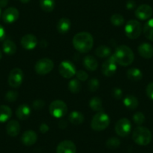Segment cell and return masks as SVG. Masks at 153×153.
I'll use <instances>...</instances> for the list:
<instances>
[{"label":"cell","mask_w":153,"mask_h":153,"mask_svg":"<svg viewBox=\"0 0 153 153\" xmlns=\"http://www.w3.org/2000/svg\"><path fill=\"white\" fill-rule=\"evenodd\" d=\"M73 45L75 49L82 53H86L91 51L94 45L93 37L86 32H79L73 38Z\"/></svg>","instance_id":"cell-1"},{"label":"cell","mask_w":153,"mask_h":153,"mask_svg":"<svg viewBox=\"0 0 153 153\" xmlns=\"http://www.w3.org/2000/svg\"><path fill=\"white\" fill-rule=\"evenodd\" d=\"M113 56L117 64L121 66L129 65L134 59V54L133 51L126 45H120L117 47Z\"/></svg>","instance_id":"cell-2"},{"label":"cell","mask_w":153,"mask_h":153,"mask_svg":"<svg viewBox=\"0 0 153 153\" xmlns=\"http://www.w3.org/2000/svg\"><path fill=\"white\" fill-rule=\"evenodd\" d=\"M132 138L135 143L140 146H146L152 140V134L148 128L138 126L132 134Z\"/></svg>","instance_id":"cell-3"},{"label":"cell","mask_w":153,"mask_h":153,"mask_svg":"<svg viewBox=\"0 0 153 153\" xmlns=\"http://www.w3.org/2000/svg\"><path fill=\"white\" fill-rule=\"evenodd\" d=\"M110 123V117L104 111H100L92 117L91 122V127L96 131L104 130L109 126Z\"/></svg>","instance_id":"cell-4"},{"label":"cell","mask_w":153,"mask_h":153,"mask_svg":"<svg viewBox=\"0 0 153 153\" xmlns=\"http://www.w3.org/2000/svg\"><path fill=\"white\" fill-rule=\"evenodd\" d=\"M125 32L126 36L130 39H136L140 35L142 32V26L139 21L131 20L126 23L125 27Z\"/></svg>","instance_id":"cell-5"},{"label":"cell","mask_w":153,"mask_h":153,"mask_svg":"<svg viewBox=\"0 0 153 153\" xmlns=\"http://www.w3.org/2000/svg\"><path fill=\"white\" fill-rule=\"evenodd\" d=\"M49 111L51 116L55 118H62L68 112L67 104L61 100H56L50 104Z\"/></svg>","instance_id":"cell-6"},{"label":"cell","mask_w":153,"mask_h":153,"mask_svg":"<svg viewBox=\"0 0 153 153\" xmlns=\"http://www.w3.org/2000/svg\"><path fill=\"white\" fill-rule=\"evenodd\" d=\"M53 62L48 58H43L38 60L35 65V71L39 75H46L53 68Z\"/></svg>","instance_id":"cell-7"},{"label":"cell","mask_w":153,"mask_h":153,"mask_svg":"<svg viewBox=\"0 0 153 153\" xmlns=\"http://www.w3.org/2000/svg\"><path fill=\"white\" fill-rule=\"evenodd\" d=\"M131 130V123L127 118H123L119 120L115 126V131L118 136L125 137L130 134Z\"/></svg>","instance_id":"cell-8"},{"label":"cell","mask_w":153,"mask_h":153,"mask_svg":"<svg viewBox=\"0 0 153 153\" xmlns=\"http://www.w3.org/2000/svg\"><path fill=\"white\" fill-rule=\"evenodd\" d=\"M23 80V72L20 68L12 69L8 76V84L13 88H17L22 84Z\"/></svg>","instance_id":"cell-9"},{"label":"cell","mask_w":153,"mask_h":153,"mask_svg":"<svg viewBox=\"0 0 153 153\" xmlns=\"http://www.w3.org/2000/svg\"><path fill=\"white\" fill-rule=\"evenodd\" d=\"M59 72L65 78H71L76 74V71L74 65L69 61H63L59 66Z\"/></svg>","instance_id":"cell-10"},{"label":"cell","mask_w":153,"mask_h":153,"mask_svg":"<svg viewBox=\"0 0 153 153\" xmlns=\"http://www.w3.org/2000/svg\"><path fill=\"white\" fill-rule=\"evenodd\" d=\"M117 63L113 56L103 63L101 66V71L106 76H111L115 74L117 69Z\"/></svg>","instance_id":"cell-11"},{"label":"cell","mask_w":153,"mask_h":153,"mask_svg":"<svg viewBox=\"0 0 153 153\" xmlns=\"http://www.w3.org/2000/svg\"><path fill=\"white\" fill-rule=\"evenodd\" d=\"M135 16L137 19L141 20H146L149 19L153 14L152 8L146 4L140 5L135 11Z\"/></svg>","instance_id":"cell-12"},{"label":"cell","mask_w":153,"mask_h":153,"mask_svg":"<svg viewBox=\"0 0 153 153\" xmlns=\"http://www.w3.org/2000/svg\"><path fill=\"white\" fill-rule=\"evenodd\" d=\"M19 11L17 8H8L5 10V11L2 14V20L5 22V23H13L17 20V19L19 18Z\"/></svg>","instance_id":"cell-13"},{"label":"cell","mask_w":153,"mask_h":153,"mask_svg":"<svg viewBox=\"0 0 153 153\" xmlns=\"http://www.w3.org/2000/svg\"><path fill=\"white\" fill-rule=\"evenodd\" d=\"M20 44L24 49L32 50L38 45V39L32 34H27L21 38Z\"/></svg>","instance_id":"cell-14"},{"label":"cell","mask_w":153,"mask_h":153,"mask_svg":"<svg viewBox=\"0 0 153 153\" xmlns=\"http://www.w3.org/2000/svg\"><path fill=\"white\" fill-rule=\"evenodd\" d=\"M76 147L71 140L62 141L56 148V153H76Z\"/></svg>","instance_id":"cell-15"},{"label":"cell","mask_w":153,"mask_h":153,"mask_svg":"<svg viewBox=\"0 0 153 153\" xmlns=\"http://www.w3.org/2000/svg\"><path fill=\"white\" fill-rule=\"evenodd\" d=\"M37 139H38L37 134L32 130H28L24 131L21 137L22 143L27 146L34 145L36 143Z\"/></svg>","instance_id":"cell-16"},{"label":"cell","mask_w":153,"mask_h":153,"mask_svg":"<svg viewBox=\"0 0 153 153\" xmlns=\"http://www.w3.org/2000/svg\"><path fill=\"white\" fill-rule=\"evenodd\" d=\"M138 53L144 59H151L153 56V47L149 43H143L138 47Z\"/></svg>","instance_id":"cell-17"},{"label":"cell","mask_w":153,"mask_h":153,"mask_svg":"<svg viewBox=\"0 0 153 153\" xmlns=\"http://www.w3.org/2000/svg\"><path fill=\"white\" fill-rule=\"evenodd\" d=\"M20 131V123L17 120H11L6 125V131L9 136L16 137L19 134Z\"/></svg>","instance_id":"cell-18"},{"label":"cell","mask_w":153,"mask_h":153,"mask_svg":"<svg viewBox=\"0 0 153 153\" xmlns=\"http://www.w3.org/2000/svg\"><path fill=\"white\" fill-rule=\"evenodd\" d=\"M31 113V109L26 104H21L16 110V116L19 120H26L29 117Z\"/></svg>","instance_id":"cell-19"},{"label":"cell","mask_w":153,"mask_h":153,"mask_svg":"<svg viewBox=\"0 0 153 153\" xmlns=\"http://www.w3.org/2000/svg\"><path fill=\"white\" fill-rule=\"evenodd\" d=\"M71 20L66 17H62L58 21L56 29L60 34L64 35L68 32L69 29H71Z\"/></svg>","instance_id":"cell-20"},{"label":"cell","mask_w":153,"mask_h":153,"mask_svg":"<svg viewBox=\"0 0 153 153\" xmlns=\"http://www.w3.org/2000/svg\"><path fill=\"white\" fill-rule=\"evenodd\" d=\"M83 65L87 70L91 71H94L98 67V61L92 56H86L83 59Z\"/></svg>","instance_id":"cell-21"},{"label":"cell","mask_w":153,"mask_h":153,"mask_svg":"<svg viewBox=\"0 0 153 153\" xmlns=\"http://www.w3.org/2000/svg\"><path fill=\"white\" fill-rule=\"evenodd\" d=\"M12 116V110L6 105L0 106V123L8 121Z\"/></svg>","instance_id":"cell-22"},{"label":"cell","mask_w":153,"mask_h":153,"mask_svg":"<svg viewBox=\"0 0 153 153\" xmlns=\"http://www.w3.org/2000/svg\"><path fill=\"white\" fill-rule=\"evenodd\" d=\"M2 49L7 55H14L17 51V46L12 41L5 40L2 44Z\"/></svg>","instance_id":"cell-23"},{"label":"cell","mask_w":153,"mask_h":153,"mask_svg":"<svg viewBox=\"0 0 153 153\" xmlns=\"http://www.w3.org/2000/svg\"><path fill=\"white\" fill-rule=\"evenodd\" d=\"M123 104L127 107L128 109L130 110H134L138 107V100L135 96L131 95H128L126 96L123 101Z\"/></svg>","instance_id":"cell-24"},{"label":"cell","mask_w":153,"mask_h":153,"mask_svg":"<svg viewBox=\"0 0 153 153\" xmlns=\"http://www.w3.org/2000/svg\"><path fill=\"white\" fill-rule=\"evenodd\" d=\"M127 76L132 81H139L143 78V73L140 69L132 68L127 71Z\"/></svg>","instance_id":"cell-25"},{"label":"cell","mask_w":153,"mask_h":153,"mask_svg":"<svg viewBox=\"0 0 153 153\" xmlns=\"http://www.w3.org/2000/svg\"><path fill=\"white\" fill-rule=\"evenodd\" d=\"M69 120L73 125H80L84 120L83 113L79 111H72L69 115Z\"/></svg>","instance_id":"cell-26"},{"label":"cell","mask_w":153,"mask_h":153,"mask_svg":"<svg viewBox=\"0 0 153 153\" xmlns=\"http://www.w3.org/2000/svg\"><path fill=\"white\" fill-rule=\"evenodd\" d=\"M143 34L147 39L153 42V19H150L145 23L143 26Z\"/></svg>","instance_id":"cell-27"},{"label":"cell","mask_w":153,"mask_h":153,"mask_svg":"<svg viewBox=\"0 0 153 153\" xmlns=\"http://www.w3.org/2000/svg\"><path fill=\"white\" fill-rule=\"evenodd\" d=\"M40 7L45 12H51L55 8V0H40Z\"/></svg>","instance_id":"cell-28"},{"label":"cell","mask_w":153,"mask_h":153,"mask_svg":"<svg viewBox=\"0 0 153 153\" xmlns=\"http://www.w3.org/2000/svg\"><path fill=\"white\" fill-rule=\"evenodd\" d=\"M89 107L94 111H103L102 101H101V98H98V97H94L90 100Z\"/></svg>","instance_id":"cell-29"},{"label":"cell","mask_w":153,"mask_h":153,"mask_svg":"<svg viewBox=\"0 0 153 153\" xmlns=\"http://www.w3.org/2000/svg\"><path fill=\"white\" fill-rule=\"evenodd\" d=\"M95 54L100 58H106L111 54V50L108 47L101 45L98 47L95 50Z\"/></svg>","instance_id":"cell-30"},{"label":"cell","mask_w":153,"mask_h":153,"mask_svg":"<svg viewBox=\"0 0 153 153\" xmlns=\"http://www.w3.org/2000/svg\"><path fill=\"white\" fill-rule=\"evenodd\" d=\"M68 89L72 93H78L81 89V84L78 80L74 79L69 82Z\"/></svg>","instance_id":"cell-31"},{"label":"cell","mask_w":153,"mask_h":153,"mask_svg":"<svg viewBox=\"0 0 153 153\" xmlns=\"http://www.w3.org/2000/svg\"><path fill=\"white\" fill-rule=\"evenodd\" d=\"M110 21H111L112 24H113L114 26H120L124 24L125 19L123 16L121 15V14H115L112 15L111 18H110Z\"/></svg>","instance_id":"cell-32"},{"label":"cell","mask_w":153,"mask_h":153,"mask_svg":"<svg viewBox=\"0 0 153 153\" xmlns=\"http://www.w3.org/2000/svg\"><path fill=\"white\" fill-rule=\"evenodd\" d=\"M120 145V140L117 137L109 138L106 142V146L110 149H115L118 148Z\"/></svg>","instance_id":"cell-33"},{"label":"cell","mask_w":153,"mask_h":153,"mask_svg":"<svg viewBox=\"0 0 153 153\" xmlns=\"http://www.w3.org/2000/svg\"><path fill=\"white\" fill-rule=\"evenodd\" d=\"M133 120L135 124H137V126H140L145 121V116L141 112H137L133 116Z\"/></svg>","instance_id":"cell-34"},{"label":"cell","mask_w":153,"mask_h":153,"mask_svg":"<svg viewBox=\"0 0 153 153\" xmlns=\"http://www.w3.org/2000/svg\"><path fill=\"white\" fill-rule=\"evenodd\" d=\"M99 87V82L96 78H92L88 83V88L91 92H95Z\"/></svg>","instance_id":"cell-35"},{"label":"cell","mask_w":153,"mask_h":153,"mask_svg":"<svg viewBox=\"0 0 153 153\" xmlns=\"http://www.w3.org/2000/svg\"><path fill=\"white\" fill-rule=\"evenodd\" d=\"M17 97H18L17 92L11 90L7 92L6 95H5V99L8 102H14L17 99Z\"/></svg>","instance_id":"cell-36"},{"label":"cell","mask_w":153,"mask_h":153,"mask_svg":"<svg viewBox=\"0 0 153 153\" xmlns=\"http://www.w3.org/2000/svg\"><path fill=\"white\" fill-rule=\"evenodd\" d=\"M76 74V77H77V79L81 80V81H86V80L88 79V76H89L86 71L82 70L77 71Z\"/></svg>","instance_id":"cell-37"},{"label":"cell","mask_w":153,"mask_h":153,"mask_svg":"<svg viewBox=\"0 0 153 153\" xmlns=\"http://www.w3.org/2000/svg\"><path fill=\"white\" fill-rule=\"evenodd\" d=\"M112 95L115 99L119 100L123 96V91L120 88H114L112 91Z\"/></svg>","instance_id":"cell-38"},{"label":"cell","mask_w":153,"mask_h":153,"mask_svg":"<svg viewBox=\"0 0 153 153\" xmlns=\"http://www.w3.org/2000/svg\"><path fill=\"white\" fill-rule=\"evenodd\" d=\"M32 107H33V108L35 109V110H41V109H42L45 107V102H44V101L40 99L35 100V101L32 103Z\"/></svg>","instance_id":"cell-39"},{"label":"cell","mask_w":153,"mask_h":153,"mask_svg":"<svg viewBox=\"0 0 153 153\" xmlns=\"http://www.w3.org/2000/svg\"><path fill=\"white\" fill-rule=\"evenodd\" d=\"M146 92L147 96L151 100H153V82L149 83L146 89Z\"/></svg>","instance_id":"cell-40"},{"label":"cell","mask_w":153,"mask_h":153,"mask_svg":"<svg viewBox=\"0 0 153 153\" xmlns=\"http://www.w3.org/2000/svg\"><path fill=\"white\" fill-rule=\"evenodd\" d=\"M39 129H40V131L42 132V133L45 134V133H47L48 131H49L50 128H49V126H48V125L45 124V123H43V124H42L40 126Z\"/></svg>","instance_id":"cell-41"},{"label":"cell","mask_w":153,"mask_h":153,"mask_svg":"<svg viewBox=\"0 0 153 153\" xmlns=\"http://www.w3.org/2000/svg\"><path fill=\"white\" fill-rule=\"evenodd\" d=\"M135 6H136V3L133 0H129L126 3V7H127L128 9H133L135 8Z\"/></svg>","instance_id":"cell-42"},{"label":"cell","mask_w":153,"mask_h":153,"mask_svg":"<svg viewBox=\"0 0 153 153\" xmlns=\"http://www.w3.org/2000/svg\"><path fill=\"white\" fill-rule=\"evenodd\" d=\"M5 37V31L3 26L0 25V42L2 41Z\"/></svg>","instance_id":"cell-43"},{"label":"cell","mask_w":153,"mask_h":153,"mask_svg":"<svg viewBox=\"0 0 153 153\" xmlns=\"http://www.w3.org/2000/svg\"><path fill=\"white\" fill-rule=\"evenodd\" d=\"M67 123H66L65 120H60L59 123V127L61 129H64L67 127Z\"/></svg>","instance_id":"cell-44"},{"label":"cell","mask_w":153,"mask_h":153,"mask_svg":"<svg viewBox=\"0 0 153 153\" xmlns=\"http://www.w3.org/2000/svg\"><path fill=\"white\" fill-rule=\"evenodd\" d=\"M8 3V0H0V7L4 8L6 6Z\"/></svg>","instance_id":"cell-45"},{"label":"cell","mask_w":153,"mask_h":153,"mask_svg":"<svg viewBox=\"0 0 153 153\" xmlns=\"http://www.w3.org/2000/svg\"><path fill=\"white\" fill-rule=\"evenodd\" d=\"M20 2H23V3H27V2H30L31 0H20Z\"/></svg>","instance_id":"cell-46"},{"label":"cell","mask_w":153,"mask_h":153,"mask_svg":"<svg viewBox=\"0 0 153 153\" xmlns=\"http://www.w3.org/2000/svg\"><path fill=\"white\" fill-rule=\"evenodd\" d=\"M2 58V51H1V50H0V59Z\"/></svg>","instance_id":"cell-47"},{"label":"cell","mask_w":153,"mask_h":153,"mask_svg":"<svg viewBox=\"0 0 153 153\" xmlns=\"http://www.w3.org/2000/svg\"><path fill=\"white\" fill-rule=\"evenodd\" d=\"M1 15H2V11H1V9H0V17H1Z\"/></svg>","instance_id":"cell-48"}]
</instances>
